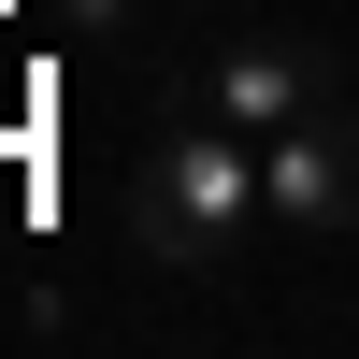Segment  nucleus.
Listing matches in <instances>:
<instances>
[{"instance_id": "1", "label": "nucleus", "mask_w": 359, "mask_h": 359, "mask_svg": "<svg viewBox=\"0 0 359 359\" xmlns=\"http://www.w3.org/2000/svg\"><path fill=\"white\" fill-rule=\"evenodd\" d=\"M130 245L158 259V273H245V259L273 245V172H259V144L230 130V115H187V130L144 144Z\"/></svg>"}, {"instance_id": "2", "label": "nucleus", "mask_w": 359, "mask_h": 359, "mask_svg": "<svg viewBox=\"0 0 359 359\" xmlns=\"http://www.w3.org/2000/svg\"><path fill=\"white\" fill-rule=\"evenodd\" d=\"M259 172H273V230L287 245H345L359 230V101H316L302 130H273Z\"/></svg>"}, {"instance_id": "3", "label": "nucleus", "mask_w": 359, "mask_h": 359, "mask_svg": "<svg viewBox=\"0 0 359 359\" xmlns=\"http://www.w3.org/2000/svg\"><path fill=\"white\" fill-rule=\"evenodd\" d=\"M316 101H345V72H331V43H316V29H259V43H230L216 72H201V115H230L245 144L302 130Z\"/></svg>"}]
</instances>
